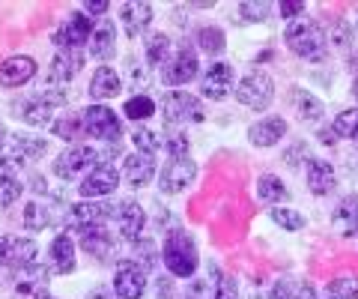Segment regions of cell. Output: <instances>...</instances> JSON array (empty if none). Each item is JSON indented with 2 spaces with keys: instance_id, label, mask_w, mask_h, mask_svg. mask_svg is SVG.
Here are the masks:
<instances>
[{
  "instance_id": "1",
  "label": "cell",
  "mask_w": 358,
  "mask_h": 299,
  "mask_svg": "<svg viewBox=\"0 0 358 299\" xmlns=\"http://www.w3.org/2000/svg\"><path fill=\"white\" fill-rule=\"evenodd\" d=\"M284 42L289 46V51L296 54V57L308 60V63H320L326 60V33H322V27L317 25L313 18H293L284 30Z\"/></svg>"
},
{
  "instance_id": "2",
  "label": "cell",
  "mask_w": 358,
  "mask_h": 299,
  "mask_svg": "<svg viewBox=\"0 0 358 299\" xmlns=\"http://www.w3.org/2000/svg\"><path fill=\"white\" fill-rule=\"evenodd\" d=\"M0 150H3L0 153V176H15L18 168L39 162L48 153V144H45V138L27 135V132H13V138H6Z\"/></svg>"
},
{
  "instance_id": "3",
  "label": "cell",
  "mask_w": 358,
  "mask_h": 299,
  "mask_svg": "<svg viewBox=\"0 0 358 299\" xmlns=\"http://www.w3.org/2000/svg\"><path fill=\"white\" fill-rule=\"evenodd\" d=\"M162 260L164 267L171 270V275H179V279H192L200 267V254L194 239L185 234V230H171V237L164 239L162 249Z\"/></svg>"
},
{
  "instance_id": "4",
  "label": "cell",
  "mask_w": 358,
  "mask_h": 299,
  "mask_svg": "<svg viewBox=\"0 0 358 299\" xmlns=\"http://www.w3.org/2000/svg\"><path fill=\"white\" fill-rule=\"evenodd\" d=\"M236 99H239L245 108H251V111H266L268 105H272V99H275V81H272V75L263 72V69L248 72L239 81V87H236Z\"/></svg>"
},
{
  "instance_id": "5",
  "label": "cell",
  "mask_w": 358,
  "mask_h": 299,
  "mask_svg": "<svg viewBox=\"0 0 358 299\" xmlns=\"http://www.w3.org/2000/svg\"><path fill=\"white\" fill-rule=\"evenodd\" d=\"M162 114L167 120V126H179V123H200L203 120V105L200 99L185 93V90H171L162 99Z\"/></svg>"
},
{
  "instance_id": "6",
  "label": "cell",
  "mask_w": 358,
  "mask_h": 299,
  "mask_svg": "<svg viewBox=\"0 0 358 299\" xmlns=\"http://www.w3.org/2000/svg\"><path fill=\"white\" fill-rule=\"evenodd\" d=\"M81 117H84V132L90 138L105 141V144H117L122 138L120 117L108 105H90V108H84Z\"/></svg>"
},
{
  "instance_id": "7",
  "label": "cell",
  "mask_w": 358,
  "mask_h": 299,
  "mask_svg": "<svg viewBox=\"0 0 358 299\" xmlns=\"http://www.w3.org/2000/svg\"><path fill=\"white\" fill-rule=\"evenodd\" d=\"M39 258V246L36 239H27V237H9L3 234L0 237V267L6 270H24L30 263H36Z\"/></svg>"
},
{
  "instance_id": "8",
  "label": "cell",
  "mask_w": 358,
  "mask_h": 299,
  "mask_svg": "<svg viewBox=\"0 0 358 299\" xmlns=\"http://www.w3.org/2000/svg\"><path fill=\"white\" fill-rule=\"evenodd\" d=\"M96 165H102L99 153L93 147H87V144H75V147L63 150L60 156L54 159V174H57L60 180H75V176L84 174V168H96Z\"/></svg>"
},
{
  "instance_id": "9",
  "label": "cell",
  "mask_w": 358,
  "mask_h": 299,
  "mask_svg": "<svg viewBox=\"0 0 358 299\" xmlns=\"http://www.w3.org/2000/svg\"><path fill=\"white\" fill-rule=\"evenodd\" d=\"M93 30H96V25L90 21L87 13H72L57 30L51 33V39H54V46H57L60 51H72V48H81L84 42H90Z\"/></svg>"
},
{
  "instance_id": "10",
  "label": "cell",
  "mask_w": 358,
  "mask_h": 299,
  "mask_svg": "<svg viewBox=\"0 0 358 299\" xmlns=\"http://www.w3.org/2000/svg\"><path fill=\"white\" fill-rule=\"evenodd\" d=\"M114 213H117V204H108V201H84V204L69 207V213H66V225L75 228L78 234H81L84 228L105 225L108 218H114Z\"/></svg>"
},
{
  "instance_id": "11",
  "label": "cell",
  "mask_w": 358,
  "mask_h": 299,
  "mask_svg": "<svg viewBox=\"0 0 358 299\" xmlns=\"http://www.w3.org/2000/svg\"><path fill=\"white\" fill-rule=\"evenodd\" d=\"M194 176H197V165L188 156L167 159V165L159 174V189L164 195H179V192H185L188 186L194 183Z\"/></svg>"
},
{
  "instance_id": "12",
  "label": "cell",
  "mask_w": 358,
  "mask_h": 299,
  "mask_svg": "<svg viewBox=\"0 0 358 299\" xmlns=\"http://www.w3.org/2000/svg\"><path fill=\"white\" fill-rule=\"evenodd\" d=\"M143 291H147V270L138 260H120L114 272L117 299H141Z\"/></svg>"
},
{
  "instance_id": "13",
  "label": "cell",
  "mask_w": 358,
  "mask_h": 299,
  "mask_svg": "<svg viewBox=\"0 0 358 299\" xmlns=\"http://www.w3.org/2000/svg\"><path fill=\"white\" fill-rule=\"evenodd\" d=\"M120 186V171L110 162L96 165L84 180H81V197L84 201H96V197H110Z\"/></svg>"
},
{
  "instance_id": "14",
  "label": "cell",
  "mask_w": 358,
  "mask_h": 299,
  "mask_svg": "<svg viewBox=\"0 0 358 299\" xmlns=\"http://www.w3.org/2000/svg\"><path fill=\"white\" fill-rule=\"evenodd\" d=\"M197 72H200V66H197V51H194V48H179L173 57H171V63L164 66L162 81H164L167 87H173V90H179L182 84L194 81Z\"/></svg>"
},
{
  "instance_id": "15",
  "label": "cell",
  "mask_w": 358,
  "mask_h": 299,
  "mask_svg": "<svg viewBox=\"0 0 358 299\" xmlns=\"http://www.w3.org/2000/svg\"><path fill=\"white\" fill-rule=\"evenodd\" d=\"M78 237H81V246H84V251H87L93 260L108 263V260L117 258V239L108 234L105 225H99V228H84Z\"/></svg>"
},
{
  "instance_id": "16",
  "label": "cell",
  "mask_w": 358,
  "mask_h": 299,
  "mask_svg": "<svg viewBox=\"0 0 358 299\" xmlns=\"http://www.w3.org/2000/svg\"><path fill=\"white\" fill-rule=\"evenodd\" d=\"M114 221H117L122 239H126V242H138L143 237L147 216H143V209L134 204V201H120L117 204V213H114Z\"/></svg>"
},
{
  "instance_id": "17",
  "label": "cell",
  "mask_w": 358,
  "mask_h": 299,
  "mask_svg": "<svg viewBox=\"0 0 358 299\" xmlns=\"http://www.w3.org/2000/svg\"><path fill=\"white\" fill-rule=\"evenodd\" d=\"M200 90L206 99H227L233 90V66L230 63H212L203 72Z\"/></svg>"
},
{
  "instance_id": "18",
  "label": "cell",
  "mask_w": 358,
  "mask_h": 299,
  "mask_svg": "<svg viewBox=\"0 0 358 299\" xmlns=\"http://www.w3.org/2000/svg\"><path fill=\"white\" fill-rule=\"evenodd\" d=\"M36 75V60L27 54H13L0 63V84L3 87H21Z\"/></svg>"
},
{
  "instance_id": "19",
  "label": "cell",
  "mask_w": 358,
  "mask_h": 299,
  "mask_svg": "<svg viewBox=\"0 0 358 299\" xmlns=\"http://www.w3.org/2000/svg\"><path fill=\"white\" fill-rule=\"evenodd\" d=\"M122 176L131 189H143L152 176H155V156H147V153H131L122 162Z\"/></svg>"
},
{
  "instance_id": "20",
  "label": "cell",
  "mask_w": 358,
  "mask_h": 299,
  "mask_svg": "<svg viewBox=\"0 0 358 299\" xmlns=\"http://www.w3.org/2000/svg\"><path fill=\"white\" fill-rule=\"evenodd\" d=\"M308 189L317 197H326L338 189V171H334L331 162H320V159L308 162Z\"/></svg>"
},
{
  "instance_id": "21",
  "label": "cell",
  "mask_w": 358,
  "mask_h": 299,
  "mask_svg": "<svg viewBox=\"0 0 358 299\" xmlns=\"http://www.w3.org/2000/svg\"><path fill=\"white\" fill-rule=\"evenodd\" d=\"M84 51L81 48H72V51H57L51 60V84H66L72 81L78 72L84 69Z\"/></svg>"
},
{
  "instance_id": "22",
  "label": "cell",
  "mask_w": 358,
  "mask_h": 299,
  "mask_svg": "<svg viewBox=\"0 0 358 299\" xmlns=\"http://www.w3.org/2000/svg\"><path fill=\"white\" fill-rule=\"evenodd\" d=\"M15 291L21 296L36 299L42 293H48V270L39 267V263H30V267L15 272Z\"/></svg>"
},
{
  "instance_id": "23",
  "label": "cell",
  "mask_w": 358,
  "mask_h": 299,
  "mask_svg": "<svg viewBox=\"0 0 358 299\" xmlns=\"http://www.w3.org/2000/svg\"><path fill=\"white\" fill-rule=\"evenodd\" d=\"M287 135V120L281 117H266V120H257V123L248 129V141L254 147H275L278 141Z\"/></svg>"
},
{
  "instance_id": "24",
  "label": "cell",
  "mask_w": 358,
  "mask_h": 299,
  "mask_svg": "<svg viewBox=\"0 0 358 299\" xmlns=\"http://www.w3.org/2000/svg\"><path fill=\"white\" fill-rule=\"evenodd\" d=\"M120 21H122V27H126V33L131 39L141 36L152 21V6L141 4V0H129V4H122V9H120Z\"/></svg>"
},
{
  "instance_id": "25",
  "label": "cell",
  "mask_w": 358,
  "mask_h": 299,
  "mask_svg": "<svg viewBox=\"0 0 358 299\" xmlns=\"http://www.w3.org/2000/svg\"><path fill=\"white\" fill-rule=\"evenodd\" d=\"M90 54L96 60H110L117 54V27L110 21H99L90 36Z\"/></svg>"
},
{
  "instance_id": "26",
  "label": "cell",
  "mask_w": 358,
  "mask_h": 299,
  "mask_svg": "<svg viewBox=\"0 0 358 299\" xmlns=\"http://www.w3.org/2000/svg\"><path fill=\"white\" fill-rule=\"evenodd\" d=\"M122 90V81L117 69H110V66H99V69L93 72V81H90V96L99 99V102H105V99H114L120 96Z\"/></svg>"
},
{
  "instance_id": "27",
  "label": "cell",
  "mask_w": 358,
  "mask_h": 299,
  "mask_svg": "<svg viewBox=\"0 0 358 299\" xmlns=\"http://www.w3.org/2000/svg\"><path fill=\"white\" fill-rule=\"evenodd\" d=\"M60 216H57V201H30L24 209V228L27 230H45L48 225H54Z\"/></svg>"
},
{
  "instance_id": "28",
  "label": "cell",
  "mask_w": 358,
  "mask_h": 299,
  "mask_svg": "<svg viewBox=\"0 0 358 299\" xmlns=\"http://www.w3.org/2000/svg\"><path fill=\"white\" fill-rule=\"evenodd\" d=\"M51 263H54V272H60V275H69L75 272V242L69 234H57L51 242Z\"/></svg>"
},
{
  "instance_id": "29",
  "label": "cell",
  "mask_w": 358,
  "mask_h": 299,
  "mask_svg": "<svg viewBox=\"0 0 358 299\" xmlns=\"http://www.w3.org/2000/svg\"><path fill=\"white\" fill-rule=\"evenodd\" d=\"M334 230L341 237H355L358 234V195L343 197L334 209Z\"/></svg>"
},
{
  "instance_id": "30",
  "label": "cell",
  "mask_w": 358,
  "mask_h": 299,
  "mask_svg": "<svg viewBox=\"0 0 358 299\" xmlns=\"http://www.w3.org/2000/svg\"><path fill=\"white\" fill-rule=\"evenodd\" d=\"M54 111L57 108H54L42 93H36V96H30L27 102L21 105V117H24V123H30V126H51Z\"/></svg>"
},
{
  "instance_id": "31",
  "label": "cell",
  "mask_w": 358,
  "mask_h": 299,
  "mask_svg": "<svg viewBox=\"0 0 358 299\" xmlns=\"http://www.w3.org/2000/svg\"><path fill=\"white\" fill-rule=\"evenodd\" d=\"M257 197H260L263 204H268V207H281L287 197H289V192H287V183L281 180V176H275V174H263L260 180H257Z\"/></svg>"
},
{
  "instance_id": "32",
  "label": "cell",
  "mask_w": 358,
  "mask_h": 299,
  "mask_svg": "<svg viewBox=\"0 0 358 299\" xmlns=\"http://www.w3.org/2000/svg\"><path fill=\"white\" fill-rule=\"evenodd\" d=\"M272 299H320L313 284L305 279H296V275H287V279L275 281L272 287Z\"/></svg>"
},
{
  "instance_id": "33",
  "label": "cell",
  "mask_w": 358,
  "mask_h": 299,
  "mask_svg": "<svg viewBox=\"0 0 358 299\" xmlns=\"http://www.w3.org/2000/svg\"><path fill=\"white\" fill-rule=\"evenodd\" d=\"M173 57V42L167 33H150L147 36V63L150 66H167Z\"/></svg>"
},
{
  "instance_id": "34",
  "label": "cell",
  "mask_w": 358,
  "mask_h": 299,
  "mask_svg": "<svg viewBox=\"0 0 358 299\" xmlns=\"http://www.w3.org/2000/svg\"><path fill=\"white\" fill-rule=\"evenodd\" d=\"M51 132H54L57 138L69 141L72 147H75V144L87 135V132H84V117H81V114H66V117L57 120V123H51Z\"/></svg>"
},
{
  "instance_id": "35",
  "label": "cell",
  "mask_w": 358,
  "mask_h": 299,
  "mask_svg": "<svg viewBox=\"0 0 358 299\" xmlns=\"http://www.w3.org/2000/svg\"><path fill=\"white\" fill-rule=\"evenodd\" d=\"M293 108L299 111L301 120H308V123H313V120L322 117V102L310 90H296L293 93Z\"/></svg>"
},
{
  "instance_id": "36",
  "label": "cell",
  "mask_w": 358,
  "mask_h": 299,
  "mask_svg": "<svg viewBox=\"0 0 358 299\" xmlns=\"http://www.w3.org/2000/svg\"><path fill=\"white\" fill-rule=\"evenodd\" d=\"M197 46H200V51L203 54H221L224 51V46H227V39H224V33H221V27H200L197 30Z\"/></svg>"
},
{
  "instance_id": "37",
  "label": "cell",
  "mask_w": 358,
  "mask_h": 299,
  "mask_svg": "<svg viewBox=\"0 0 358 299\" xmlns=\"http://www.w3.org/2000/svg\"><path fill=\"white\" fill-rule=\"evenodd\" d=\"M162 147L171 153V159L176 156H188V135L179 126H167V132L162 135Z\"/></svg>"
},
{
  "instance_id": "38",
  "label": "cell",
  "mask_w": 358,
  "mask_h": 299,
  "mask_svg": "<svg viewBox=\"0 0 358 299\" xmlns=\"http://www.w3.org/2000/svg\"><path fill=\"white\" fill-rule=\"evenodd\" d=\"M322 299H358V279L355 275H341L326 287Z\"/></svg>"
},
{
  "instance_id": "39",
  "label": "cell",
  "mask_w": 358,
  "mask_h": 299,
  "mask_svg": "<svg viewBox=\"0 0 358 299\" xmlns=\"http://www.w3.org/2000/svg\"><path fill=\"white\" fill-rule=\"evenodd\" d=\"M331 129H334V135H338V138H350V141L358 144V108L341 111Z\"/></svg>"
},
{
  "instance_id": "40",
  "label": "cell",
  "mask_w": 358,
  "mask_h": 299,
  "mask_svg": "<svg viewBox=\"0 0 358 299\" xmlns=\"http://www.w3.org/2000/svg\"><path fill=\"white\" fill-rule=\"evenodd\" d=\"M155 114V102H152V99L150 96H131L129 99V102H126V117L129 120H138V123H141V120H150Z\"/></svg>"
},
{
  "instance_id": "41",
  "label": "cell",
  "mask_w": 358,
  "mask_h": 299,
  "mask_svg": "<svg viewBox=\"0 0 358 299\" xmlns=\"http://www.w3.org/2000/svg\"><path fill=\"white\" fill-rule=\"evenodd\" d=\"M131 141H134V147H138V153H147V156H155V153L162 150V135H155L150 129H134Z\"/></svg>"
},
{
  "instance_id": "42",
  "label": "cell",
  "mask_w": 358,
  "mask_h": 299,
  "mask_svg": "<svg viewBox=\"0 0 358 299\" xmlns=\"http://www.w3.org/2000/svg\"><path fill=\"white\" fill-rule=\"evenodd\" d=\"M239 13H242L245 21H251V25H260V21H266L268 15H272V4H268V0H245Z\"/></svg>"
},
{
  "instance_id": "43",
  "label": "cell",
  "mask_w": 358,
  "mask_h": 299,
  "mask_svg": "<svg viewBox=\"0 0 358 299\" xmlns=\"http://www.w3.org/2000/svg\"><path fill=\"white\" fill-rule=\"evenodd\" d=\"M272 221L278 228H284V230H301L305 228V216L296 213V209H287V207H275L272 209Z\"/></svg>"
},
{
  "instance_id": "44",
  "label": "cell",
  "mask_w": 358,
  "mask_h": 299,
  "mask_svg": "<svg viewBox=\"0 0 358 299\" xmlns=\"http://www.w3.org/2000/svg\"><path fill=\"white\" fill-rule=\"evenodd\" d=\"M21 192H24V186H21L18 176H0V209H6V207H13Z\"/></svg>"
},
{
  "instance_id": "45",
  "label": "cell",
  "mask_w": 358,
  "mask_h": 299,
  "mask_svg": "<svg viewBox=\"0 0 358 299\" xmlns=\"http://www.w3.org/2000/svg\"><path fill=\"white\" fill-rule=\"evenodd\" d=\"M131 251H134V258L131 260H138L143 270H152L155 267V246H152V239H138V242H131Z\"/></svg>"
},
{
  "instance_id": "46",
  "label": "cell",
  "mask_w": 358,
  "mask_h": 299,
  "mask_svg": "<svg viewBox=\"0 0 358 299\" xmlns=\"http://www.w3.org/2000/svg\"><path fill=\"white\" fill-rule=\"evenodd\" d=\"M212 299H239L236 279L227 272H218V284H215V291H212Z\"/></svg>"
},
{
  "instance_id": "47",
  "label": "cell",
  "mask_w": 358,
  "mask_h": 299,
  "mask_svg": "<svg viewBox=\"0 0 358 299\" xmlns=\"http://www.w3.org/2000/svg\"><path fill=\"white\" fill-rule=\"evenodd\" d=\"M331 42H334V46H338L341 51H350V48H352V27L346 25L343 18H338V21L331 25Z\"/></svg>"
},
{
  "instance_id": "48",
  "label": "cell",
  "mask_w": 358,
  "mask_h": 299,
  "mask_svg": "<svg viewBox=\"0 0 358 299\" xmlns=\"http://www.w3.org/2000/svg\"><path fill=\"white\" fill-rule=\"evenodd\" d=\"M284 162L289 165V168H299V165H308L310 162V153H308V144H293L287 153H284Z\"/></svg>"
},
{
  "instance_id": "49",
  "label": "cell",
  "mask_w": 358,
  "mask_h": 299,
  "mask_svg": "<svg viewBox=\"0 0 358 299\" xmlns=\"http://www.w3.org/2000/svg\"><path fill=\"white\" fill-rule=\"evenodd\" d=\"M129 84H134V87L147 84V72H143L141 60H134V57H129Z\"/></svg>"
},
{
  "instance_id": "50",
  "label": "cell",
  "mask_w": 358,
  "mask_h": 299,
  "mask_svg": "<svg viewBox=\"0 0 358 299\" xmlns=\"http://www.w3.org/2000/svg\"><path fill=\"white\" fill-rule=\"evenodd\" d=\"M278 13L293 21V18H301V13H305V4H301V0H287V4L278 6Z\"/></svg>"
},
{
  "instance_id": "51",
  "label": "cell",
  "mask_w": 358,
  "mask_h": 299,
  "mask_svg": "<svg viewBox=\"0 0 358 299\" xmlns=\"http://www.w3.org/2000/svg\"><path fill=\"white\" fill-rule=\"evenodd\" d=\"M84 13L87 15H102V13H108V0H90V4H84Z\"/></svg>"
},
{
  "instance_id": "52",
  "label": "cell",
  "mask_w": 358,
  "mask_h": 299,
  "mask_svg": "<svg viewBox=\"0 0 358 299\" xmlns=\"http://www.w3.org/2000/svg\"><path fill=\"white\" fill-rule=\"evenodd\" d=\"M155 291H159V299H171L173 296V287H171V279H155Z\"/></svg>"
},
{
  "instance_id": "53",
  "label": "cell",
  "mask_w": 358,
  "mask_h": 299,
  "mask_svg": "<svg viewBox=\"0 0 358 299\" xmlns=\"http://www.w3.org/2000/svg\"><path fill=\"white\" fill-rule=\"evenodd\" d=\"M185 299H206V284H203V281H194L192 287H188Z\"/></svg>"
},
{
  "instance_id": "54",
  "label": "cell",
  "mask_w": 358,
  "mask_h": 299,
  "mask_svg": "<svg viewBox=\"0 0 358 299\" xmlns=\"http://www.w3.org/2000/svg\"><path fill=\"white\" fill-rule=\"evenodd\" d=\"M87 299H114V296H110L108 291H93V293H90Z\"/></svg>"
},
{
  "instance_id": "55",
  "label": "cell",
  "mask_w": 358,
  "mask_h": 299,
  "mask_svg": "<svg viewBox=\"0 0 358 299\" xmlns=\"http://www.w3.org/2000/svg\"><path fill=\"white\" fill-rule=\"evenodd\" d=\"M3 141H6V129L0 126V147H3Z\"/></svg>"
},
{
  "instance_id": "56",
  "label": "cell",
  "mask_w": 358,
  "mask_h": 299,
  "mask_svg": "<svg viewBox=\"0 0 358 299\" xmlns=\"http://www.w3.org/2000/svg\"><path fill=\"white\" fill-rule=\"evenodd\" d=\"M352 96H355V99H358V78H355V81H352Z\"/></svg>"
},
{
  "instance_id": "57",
  "label": "cell",
  "mask_w": 358,
  "mask_h": 299,
  "mask_svg": "<svg viewBox=\"0 0 358 299\" xmlns=\"http://www.w3.org/2000/svg\"><path fill=\"white\" fill-rule=\"evenodd\" d=\"M36 299H54V296H51V293H42V296H36Z\"/></svg>"
},
{
  "instance_id": "58",
  "label": "cell",
  "mask_w": 358,
  "mask_h": 299,
  "mask_svg": "<svg viewBox=\"0 0 358 299\" xmlns=\"http://www.w3.org/2000/svg\"><path fill=\"white\" fill-rule=\"evenodd\" d=\"M355 25H358V13H355Z\"/></svg>"
}]
</instances>
